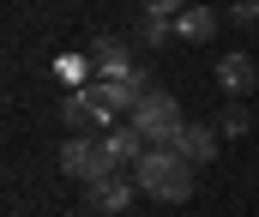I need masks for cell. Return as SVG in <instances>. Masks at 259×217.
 I'll return each instance as SVG.
<instances>
[{
	"label": "cell",
	"mask_w": 259,
	"mask_h": 217,
	"mask_svg": "<svg viewBox=\"0 0 259 217\" xmlns=\"http://www.w3.org/2000/svg\"><path fill=\"white\" fill-rule=\"evenodd\" d=\"M133 181H139V193H151V199H187V193H193V163H187L175 145H151V151L133 163Z\"/></svg>",
	"instance_id": "obj_1"
},
{
	"label": "cell",
	"mask_w": 259,
	"mask_h": 217,
	"mask_svg": "<svg viewBox=\"0 0 259 217\" xmlns=\"http://www.w3.org/2000/svg\"><path fill=\"white\" fill-rule=\"evenodd\" d=\"M181 127H187V121H181V109H175L169 91H151V84H145V91L133 97V133L145 145H175Z\"/></svg>",
	"instance_id": "obj_2"
},
{
	"label": "cell",
	"mask_w": 259,
	"mask_h": 217,
	"mask_svg": "<svg viewBox=\"0 0 259 217\" xmlns=\"http://www.w3.org/2000/svg\"><path fill=\"white\" fill-rule=\"evenodd\" d=\"M91 61H97L103 78H121V84H133V91H145V72L133 67V49L121 42V36H97V42H91Z\"/></svg>",
	"instance_id": "obj_3"
},
{
	"label": "cell",
	"mask_w": 259,
	"mask_h": 217,
	"mask_svg": "<svg viewBox=\"0 0 259 217\" xmlns=\"http://www.w3.org/2000/svg\"><path fill=\"white\" fill-rule=\"evenodd\" d=\"M84 91V103L97 109V121H121V115H133V84H121V78H91V84H78Z\"/></svg>",
	"instance_id": "obj_4"
},
{
	"label": "cell",
	"mask_w": 259,
	"mask_h": 217,
	"mask_svg": "<svg viewBox=\"0 0 259 217\" xmlns=\"http://www.w3.org/2000/svg\"><path fill=\"white\" fill-rule=\"evenodd\" d=\"M61 169L72 175V181H84V187H91L97 175H109V169H103V151H97L91 133H72V139L61 145Z\"/></svg>",
	"instance_id": "obj_5"
},
{
	"label": "cell",
	"mask_w": 259,
	"mask_h": 217,
	"mask_svg": "<svg viewBox=\"0 0 259 217\" xmlns=\"http://www.w3.org/2000/svg\"><path fill=\"white\" fill-rule=\"evenodd\" d=\"M97 151H103V169L115 175V169H127V163H139V157H145L151 145L139 139L133 127H115V133H103V139H97Z\"/></svg>",
	"instance_id": "obj_6"
},
{
	"label": "cell",
	"mask_w": 259,
	"mask_h": 217,
	"mask_svg": "<svg viewBox=\"0 0 259 217\" xmlns=\"http://www.w3.org/2000/svg\"><path fill=\"white\" fill-rule=\"evenodd\" d=\"M84 199H91L97 211H127L133 205V181L121 175V169H115V175H97V181L84 187Z\"/></svg>",
	"instance_id": "obj_7"
},
{
	"label": "cell",
	"mask_w": 259,
	"mask_h": 217,
	"mask_svg": "<svg viewBox=\"0 0 259 217\" xmlns=\"http://www.w3.org/2000/svg\"><path fill=\"white\" fill-rule=\"evenodd\" d=\"M217 84H223L229 97H247V91L259 84V67L247 61V55H223V61H217Z\"/></svg>",
	"instance_id": "obj_8"
},
{
	"label": "cell",
	"mask_w": 259,
	"mask_h": 217,
	"mask_svg": "<svg viewBox=\"0 0 259 217\" xmlns=\"http://www.w3.org/2000/svg\"><path fill=\"white\" fill-rule=\"evenodd\" d=\"M175 36H181V42H211V36H217V12H211V6H181V12H175Z\"/></svg>",
	"instance_id": "obj_9"
},
{
	"label": "cell",
	"mask_w": 259,
	"mask_h": 217,
	"mask_svg": "<svg viewBox=\"0 0 259 217\" xmlns=\"http://www.w3.org/2000/svg\"><path fill=\"white\" fill-rule=\"evenodd\" d=\"M175 151H181V157L199 169V163H211V157H217V133H211V127H181Z\"/></svg>",
	"instance_id": "obj_10"
},
{
	"label": "cell",
	"mask_w": 259,
	"mask_h": 217,
	"mask_svg": "<svg viewBox=\"0 0 259 217\" xmlns=\"http://www.w3.org/2000/svg\"><path fill=\"white\" fill-rule=\"evenodd\" d=\"M61 121L72 127V133H97V127H103V121H97V109L84 103V91H66V97H61Z\"/></svg>",
	"instance_id": "obj_11"
},
{
	"label": "cell",
	"mask_w": 259,
	"mask_h": 217,
	"mask_svg": "<svg viewBox=\"0 0 259 217\" xmlns=\"http://www.w3.org/2000/svg\"><path fill=\"white\" fill-rule=\"evenodd\" d=\"M139 6H145V12H163V18H175V12H181L187 0H139Z\"/></svg>",
	"instance_id": "obj_12"
}]
</instances>
